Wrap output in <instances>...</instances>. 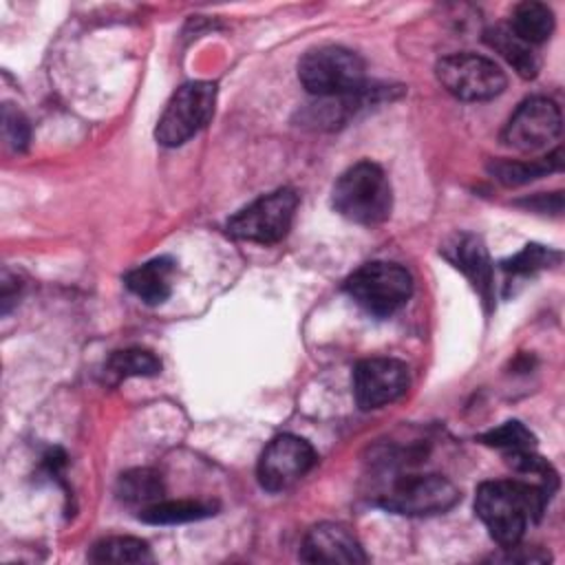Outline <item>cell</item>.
I'll list each match as a JSON object with an SVG mask.
<instances>
[{
    "mask_svg": "<svg viewBox=\"0 0 565 565\" xmlns=\"http://www.w3.org/2000/svg\"><path fill=\"white\" fill-rule=\"evenodd\" d=\"M550 492L521 479L486 481L477 488L475 512L501 547L519 545L530 523L539 521Z\"/></svg>",
    "mask_w": 565,
    "mask_h": 565,
    "instance_id": "1",
    "label": "cell"
},
{
    "mask_svg": "<svg viewBox=\"0 0 565 565\" xmlns=\"http://www.w3.org/2000/svg\"><path fill=\"white\" fill-rule=\"evenodd\" d=\"M333 210L351 223L377 225L391 216L393 190L384 170L373 161L347 168L331 190Z\"/></svg>",
    "mask_w": 565,
    "mask_h": 565,
    "instance_id": "2",
    "label": "cell"
},
{
    "mask_svg": "<svg viewBox=\"0 0 565 565\" xmlns=\"http://www.w3.org/2000/svg\"><path fill=\"white\" fill-rule=\"evenodd\" d=\"M298 79L318 97L351 95L364 88V62L344 46H316L300 57Z\"/></svg>",
    "mask_w": 565,
    "mask_h": 565,
    "instance_id": "3",
    "label": "cell"
},
{
    "mask_svg": "<svg viewBox=\"0 0 565 565\" xmlns=\"http://www.w3.org/2000/svg\"><path fill=\"white\" fill-rule=\"evenodd\" d=\"M344 289L366 313L384 318L406 305L413 294V278L397 263L375 260L355 269Z\"/></svg>",
    "mask_w": 565,
    "mask_h": 565,
    "instance_id": "4",
    "label": "cell"
},
{
    "mask_svg": "<svg viewBox=\"0 0 565 565\" xmlns=\"http://www.w3.org/2000/svg\"><path fill=\"white\" fill-rule=\"evenodd\" d=\"M216 86L212 82H188L166 104L154 137L161 146H181L194 137L214 115Z\"/></svg>",
    "mask_w": 565,
    "mask_h": 565,
    "instance_id": "5",
    "label": "cell"
},
{
    "mask_svg": "<svg viewBox=\"0 0 565 565\" xmlns=\"http://www.w3.org/2000/svg\"><path fill=\"white\" fill-rule=\"evenodd\" d=\"M298 207V194L289 188H280L276 192L263 194L252 201L247 207L236 212L227 221V232L234 238L249 243H278L287 236L294 214Z\"/></svg>",
    "mask_w": 565,
    "mask_h": 565,
    "instance_id": "6",
    "label": "cell"
},
{
    "mask_svg": "<svg viewBox=\"0 0 565 565\" xmlns=\"http://www.w3.org/2000/svg\"><path fill=\"white\" fill-rule=\"evenodd\" d=\"M439 84L463 102H486L503 93L508 77L490 57L477 53H452L435 66Z\"/></svg>",
    "mask_w": 565,
    "mask_h": 565,
    "instance_id": "7",
    "label": "cell"
},
{
    "mask_svg": "<svg viewBox=\"0 0 565 565\" xmlns=\"http://www.w3.org/2000/svg\"><path fill=\"white\" fill-rule=\"evenodd\" d=\"M459 501V490L441 475H408L382 494L380 505L406 516H430L450 510Z\"/></svg>",
    "mask_w": 565,
    "mask_h": 565,
    "instance_id": "8",
    "label": "cell"
},
{
    "mask_svg": "<svg viewBox=\"0 0 565 565\" xmlns=\"http://www.w3.org/2000/svg\"><path fill=\"white\" fill-rule=\"evenodd\" d=\"M316 463L313 446L298 435L274 437L258 459V481L269 492H280L305 477Z\"/></svg>",
    "mask_w": 565,
    "mask_h": 565,
    "instance_id": "9",
    "label": "cell"
},
{
    "mask_svg": "<svg viewBox=\"0 0 565 565\" xmlns=\"http://www.w3.org/2000/svg\"><path fill=\"white\" fill-rule=\"evenodd\" d=\"M561 135V110L547 97H530L508 119L501 141L519 152H534L545 148Z\"/></svg>",
    "mask_w": 565,
    "mask_h": 565,
    "instance_id": "10",
    "label": "cell"
},
{
    "mask_svg": "<svg viewBox=\"0 0 565 565\" xmlns=\"http://www.w3.org/2000/svg\"><path fill=\"white\" fill-rule=\"evenodd\" d=\"M408 388V369L395 358H366L355 364L353 395L362 411L382 408Z\"/></svg>",
    "mask_w": 565,
    "mask_h": 565,
    "instance_id": "11",
    "label": "cell"
},
{
    "mask_svg": "<svg viewBox=\"0 0 565 565\" xmlns=\"http://www.w3.org/2000/svg\"><path fill=\"white\" fill-rule=\"evenodd\" d=\"M300 561L305 563H364L366 554L362 552L358 539L349 527L340 523H318L313 525L300 545Z\"/></svg>",
    "mask_w": 565,
    "mask_h": 565,
    "instance_id": "12",
    "label": "cell"
},
{
    "mask_svg": "<svg viewBox=\"0 0 565 565\" xmlns=\"http://www.w3.org/2000/svg\"><path fill=\"white\" fill-rule=\"evenodd\" d=\"M450 260L472 282V287L481 296V302L492 307V302H494V274H492V260L488 256V249H486L483 241L475 234H461L457 238V243L452 245Z\"/></svg>",
    "mask_w": 565,
    "mask_h": 565,
    "instance_id": "13",
    "label": "cell"
},
{
    "mask_svg": "<svg viewBox=\"0 0 565 565\" xmlns=\"http://www.w3.org/2000/svg\"><path fill=\"white\" fill-rule=\"evenodd\" d=\"M174 260L168 256L152 258L126 274V287L146 305H161L172 294Z\"/></svg>",
    "mask_w": 565,
    "mask_h": 565,
    "instance_id": "14",
    "label": "cell"
},
{
    "mask_svg": "<svg viewBox=\"0 0 565 565\" xmlns=\"http://www.w3.org/2000/svg\"><path fill=\"white\" fill-rule=\"evenodd\" d=\"M508 29L530 46L543 44L554 31V13L543 2H521L512 11Z\"/></svg>",
    "mask_w": 565,
    "mask_h": 565,
    "instance_id": "15",
    "label": "cell"
},
{
    "mask_svg": "<svg viewBox=\"0 0 565 565\" xmlns=\"http://www.w3.org/2000/svg\"><path fill=\"white\" fill-rule=\"evenodd\" d=\"M163 481L157 470L150 468H135L119 477L117 481V499L126 505L135 508H150L163 499Z\"/></svg>",
    "mask_w": 565,
    "mask_h": 565,
    "instance_id": "16",
    "label": "cell"
},
{
    "mask_svg": "<svg viewBox=\"0 0 565 565\" xmlns=\"http://www.w3.org/2000/svg\"><path fill=\"white\" fill-rule=\"evenodd\" d=\"M483 40L490 49H494L503 60H508L521 77H534L539 71V57L532 51L527 42L516 38L508 24L505 26H492L486 31Z\"/></svg>",
    "mask_w": 565,
    "mask_h": 565,
    "instance_id": "17",
    "label": "cell"
},
{
    "mask_svg": "<svg viewBox=\"0 0 565 565\" xmlns=\"http://www.w3.org/2000/svg\"><path fill=\"white\" fill-rule=\"evenodd\" d=\"M563 150L556 148L552 154L541 157V159H532V161H492L490 163V172L494 174L497 181H501L503 185H523L530 183L534 179H541L550 172L561 170L563 166Z\"/></svg>",
    "mask_w": 565,
    "mask_h": 565,
    "instance_id": "18",
    "label": "cell"
},
{
    "mask_svg": "<svg viewBox=\"0 0 565 565\" xmlns=\"http://www.w3.org/2000/svg\"><path fill=\"white\" fill-rule=\"evenodd\" d=\"M214 503L207 501H157L150 508H143L139 519L146 523H154V525H174V523H190V521H199L205 519L210 514H214Z\"/></svg>",
    "mask_w": 565,
    "mask_h": 565,
    "instance_id": "19",
    "label": "cell"
},
{
    "mask_svg": "<svg viewBox=\"0 0 565 565\" xmlns=\"http://www.w3.org/2000/svg\"><path fill=\"white\" fill-rule=\"evenodd\" d=\"M93 563H148L152 561L146 541L135 536H108L93 545Z\"/></svg>",
    "mask_w": 565,
    "mask_h": 565,
    "instance_id": "20",
    "label": "cell"
},
{
    "mask_svg": "<svg viewBox=\"0 0 565 565\" xmlns=\"http://www.w3.org/2000/svg\"><path fill=\"white\" fill-rule=\"evenodd\" d=\"M161 371L159 358L148 349H124L115 351L106 362V373L121 380V377H135V375H157Z\"/></svg>",
    "mask_w": 565,
    "mask_h": 565,
    "instance_id": "21",
    "label": "cell"
},
{
    "mask_svg": "<svg viewBox=\"0 0 565 565\" xmlns=\"http://www.w3.org/2000/svg\"><path fill=\"white\" fill-rule=\"evenodd\" d=\"M558 260H561L558 252L532 243V245H525L512 258L501 260V269L508 276H530V274H534L539 269H545V267H550V265H554Z\"/></svg>",
    "mask_w": 565,
    "mask_h": 565,
    "instance_id": "22",
    "label": "cell"
},
{
    "mask_svg": "<svg viewBox=\"0 0 565 565\" xmlns=\"http://www.w3.org/2000/svg\"><path fill=\"white\" fill-rule=\"evenodd\" d=\"M486 446H494V448H501L505 452H512V450H532L536 439L534 435L516 419L512 422H505L488 433H483L479 437Z\"/></svg>",
    "mask_w": 565,
    "mask_h": 565,
    "instance_id": "23",
    "label": "cell"
},
{
    "mask_svg": "<svg viewBox=\"0 0 565 565\" xmlns=\"http://www.w3.org/2000/svg\"><path fill=\"white\" fill-rule=\"evenodd\" d=\"M2 135H4L7 146L13 150H24L29 143V137H31L29 121L11 104L2 106Z\"/></svg>",
    "mask_w": 565,
    "mask_h": 565,
    "instance_id": "24",
    "label": "cell"
}]
</instances>
